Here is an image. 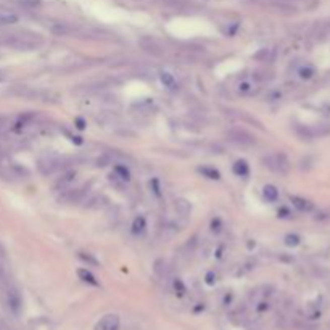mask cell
Segmentation results:
<instances>
[{
  "label": "cell",
  "instance_id": "6da1fadb",
  "mask_svg": "<svg viewBox=\"0 0 330 330\" xmlns=\"http://www.w3.org/2000/svg\"><path fill=\"white\" fill-rule=\"evenodd\" d=\"M2 44L13 50H36L42 45V39L36 34H8L2 39Z\"/></svg>",
  "mask_w": 330,
  "mask_h": 330
},
{
  "label": "cell",
  "instance_id": "7a4b0ae2",
  "mask_svg": "<svg viewBox=\"0 0 330 330\" xmlns=\"http://www.w3.org/2000/svg\"><path fill=\"white\" fill-rule=\"evenodd\" d=\"M262 163H264V166L269 168L271 171L280 172V174H285L288 171V160L284 153H271L268 156H264Z\"/></svg>",
  "mask_w": 330,
  "mask_h": 330
},
{
  "label": "cell",
  "instance_id": "3957f363",
  "mask_svg": "<svg viewBox=\"0 0 330 330\" xmlns=\"http://www.w3.org/2000/svg\"><path fill=\"white\" fill-rule=\"evenodd\" d=\"M121 327V320L118 314H105L98 322L95 324L94 330H119Z\"/></svg>",
  "mask_w": 330,
  "mask_h": 330
},
{
  "label": "cell",
  "instance_id": "277c9868",
  "mask_svg": "<svg viewBox=\"0 0 330 330\" xmlns=\"http://www.w3.org/2000/svg\"><path fill=\"white\" fill-rule=\"evenodd\" d=\"M58 158L53 155H45L42 156V158L39 160V171H40V174H44V176H48V174H52V172L58 168Z\"/></svg>",
  "mask_w": 330,
  "mask_h": 330
},
{
  "label": "cell",
  "instance_id": "5b68a950",
  "mask_svg": "<svg viewBox=\"0 0 330 330\" xmlns=\"http://www.w3.org/2000/svg\"><path fill=\"white\" fill-rule=\"evenodd\" d=\"M7 303H8V308L13 311V314H20L21 306H23V300H21V295L18 290L10 288V290L7 292Z\"/></svg>",
  "mask_w": 330,
  "mask_h": 330
},
{
  "label": "cell",
  "instance_id": "8992f818",
  "mask_svg": "<svg viewBox=\"0 0 330 330\" xmlns=\"http://www.w3.org/2000/svg\"><path fill=\"white\" fill-rule=\"evenodd\" d=\"M229 139H230V142L242 145V147H248L254 144V139L250 134H246L245 130H232L229 134Z\"/></svg>",
  "mask_w": 330,
  "mask_h": 330
},
{
  "label": "cell",
  "instance_id": "52a82bcc",
  "mask_svg": "<svg viewBox=\"0 0 330 330\" xmlns=\"http://www.w3.org/2000/svg\"><path fill=\"white\" fill-rule=\"evenodd\" d=\"M76 176H78L76 169H70V171L63 172L61 177L55 182V190H64L66 187H70L74 180H76Z\"/></svg>",
  "mask_w": 330,
  "mask_h": 330
},
{
  "label": "cell",
  "instance_id": "ba28073f",
  "mask_svg": "<svg viewBox=\"0 0 330 330\" xmlns=\"http://www.w3.org/2000/svg\"><path fill=\"white\" fill-rule=\"evenodd\" d=\"M237 92L240 95H253L256 92V82L253 79H242L237 84Z\"/></svg>",
  "mask_w": 330,
  "mask_h": 330
},
{
  "label": "cell",
  "instance_id": "9c48e42d",
  "mask_svg": "<svg viewBox=\"0 0 330 330\" xmlns=\"http://www.w3.org/2000/svg\"><path fill=\"white\" fill-rule=\"evenodd\" d=\"M140 45H142V48H144L145 52L152 53V55H155V56L163 55V48H161L160 44L156 42V40H153V39H142V40H140Z\"/></svg>",
  "mask_w": 330,
  "mask_h": 330
},
{
  "label": "cell",
  "instance_id": "30bf717a",
  "mask_svg": "<svg viewBox=\"0 0 330 330\" xmlns=\"http://www.w3.org/2000/svg\"><path fill=\"white\" fill-rule=\"evenodd\" d=\"M130 230H132V234L137 235V237L144 235L145 230H147V221H145V218L144 216H136L134 221H132Z\"/></svg>",
  "mask_w": 330,
  "mask_h": 330
},
{
  "label": "cell",
  "instance_id": "8fae6325",
  "mask_svg": "<svg viewBox=\"0 0 330 330\" xmlns=\"http://www.w3.org/2000/svg\"><path fill=\"white\" fill-rule=\"evenodd\" d=\"M20 16L10 10H0V26H10V24L18 23Z\"/></svg>",
  "mask_w": 330,
  "mask_h": 330
},
{
  "label": "cell",
  "instance_id": "7c38bea8",
  "mask_svg": "<svg viewBox=\"0 0 330 330\" xmlns=\"http://www.w3.org/2000/svg\"><path fill=\"white\" fill-rule=\"evenodd\" d=\"M292 203L296 210H300L303 213H309V211H312V208H314V205H312L309 200L301 198V196H292Z\"/></svg>",
  "mask_w": 330,
  "mask_h": 330
},
{
  "label": "cell",
  "instance_id": "4fadbf2b",
  "mask_svg": "<svg viewBox=\"0 0 330 330\" xmlns=\"http://www.w3.org/2000/svg\"><path fill=\"white\" fill-rule=\"evenodd\" d=\"M232 171H234V174H237L238 177H246L250 174V166L245 160H238V161H235Z\"/></svg>",
  "mask_w": 330,
  "mask_h": 330
},
{
  "label": "cell",
  "instance_id": "5bb4252c",
  "mask_svg": "<svg viewBox=\"0 0 330 330\" xmlns=\"http://www.w3.org/2000/svg\"><path fill=\"white\" fill-rule=\"evenodd\" d=\"M296 74H298V78H300V79L308 81V79H311V78L316 74V70L312 68L311 64H300V66H298V70H296Z\"/></svg>",
  "mask_w": 330,
  "mask_h": 330
},
{
  "label": "cell",
  "instance_id": "9a60e30c",
  "mask_svg": "<svg viewBox=\"0 0 330 330\" xmlns=\"http://www.w3.org/2000/svg\"><path fill=\"white\" fill-rule=\"evenodd\" d=\"M262 195L268 202L274 203V202H277V198H279V190H277V187L268 184V185L262 187Z\"/></svg>",
  "mask_w": 330,
  "mask_h": 330
},
{
  "label": "cell",
  "instance_id": "2e32d148",
  "mask_svg": "<svg viewBox=\"0 0 330 330\" xmlns=\"http://www.w3.org/2000/svg\"><path fill=\"white\" fill-rule=\"evenodd\" d=\"M78 276H79V279L82 280V282L90 284V285H94V287H98V280L95 279V276H94L90 271H87V269H79V271H78Z\"/></svg>",
  "mask_w": 330,
  "mask_h": 330
},
{
  "label": "cell",
  "instance_id": "e0dca14e",
  "mask_svg": "<svg viewBox=\"0 0 330 330\" xmlns=\"http://www.w3.org/2000/svg\"><path fill=\"white\" fill-rule=\"evenodd\" d=\"M176 210H177V213L180 214V216H188L190 214V210H192V206H190V203H188L187 200H176Z\"/></svg>",
  "mask_w": 330,
  "mask_h": 330
},
{
  "label": "cell",
  "instance_id": "ac0fdd59",
  "mask_svg": "<svg viewBox=\"0 0 330 330\" xmlns=\"http://www.w3.org/2000/svg\"><path fill=\"white\" fill-rule=\"evenodd\" d=\"M155 271H156V274H158L160 277H168L169 276V266H168V262L164 261V259L156 261Z\"/></svg>",
  "mask_w": 330,
  "mask_h": 330
},
{
  "label": "cell",
  "instance_id": "d6986e66",
  "mask_svg": "<svg viewBox=\"0 0 330 330\" xmlns=\"http://www.w3.org/2000/svg\"><path fill=\"white\" fill-rule=\"evenodd\" d=\"M202 172V174L205 176V177H208V179H213V180H218L219 177H221V174H219V171L218 169H214V168H211V166H203V168H200L198 169Z\"/></svg>",
  "mask_w": 330,
  "mask_h": 330
},
{
  "label": "cell",
  "instance_id": "ffe728a7",
  "mask_svg": "<svg viewBox=\"0 0 330 330\" xmlns=\"http://www.w3.org/2000/svg\"><path fill=\"white\" fill-rule=\"evenodd\" d=\"M160 79H161V82L164 84V87L176 89V86H177V82H176L174 76H172V74H169V73H161V74H160Z\"/></svg>",
  "mask_w": 330,
  "mask_h": 330
},
{
  "label": "cell",
  "instance_id": "44dd1931",
  "mask_svg": "<svg viewBox=\"0 0 330 330\" xmlns=\"http://www.w3.org/2000/svg\"><path fill=\"white\" fill-rule=\"evenodd\" d=\"M114 176H116L118 179H121V180H124V182H127V180L130 179V174H129V169L126 168V166H116L114 168Z\"/></svg>",
  "mask_w": 330,
  "mask_h": 330
},
{
  "label": "cell",
  "instance_id": "7402d4cb",
  "mask_svg": "<svg viewBox=\"0 0 330 330\" xmlns=\"http://www.w3.org/2000/svg\"><path fill=\"white\" fill-rule=\"evenodd\" d=\"M300 242H301L300 235H296V234H288V235H285V245H287V246H298Z\"/></svg>",
  "mask_w": 330,
  "mask_h": 330
},
{
  "label": "cell",
  "instance_id": "603a6c76",
  "mask_svg": "<svg viewBox=\"0 0 330 330\" xmlns=\"http://www.w3.org/2000/svg\"><path fill=\"white\" fill-rule=\"evenodd\" d=\"M174 290H176V293L179 295V296H182V295H185V285L182 284V280L180 279H176L174 280Z\"/></svg>",
  "mask_w": 330,
  "mask_h": 330
},
{
  "label": "cell",
  "instance_id": "cb8c5ba5",
  "mask_svg": "<svg viewBox=\"0 0 330 330\" xmlns=\"http://www.w3.org/2000/svg\"><path fill=\"white\" fill-rule=\"evenodd\" d=\"M18 4L24 8H36L40 4V0H18Z\"/></svg>",
  "mask_w": 330,
  "mask_h": 330
},
{
  "label": "cell",
  "instance_id": "d4e9b609",
  "mask_svg": "<svg viewBox=\"0 0 330 330\" xmlns=\"http://www.w3.org/2000/svg\"><path fill=\"white\" fill-rule=\"evenodd\" d=\"M81 258H82V259H86V261H90V262H92V264H97V261H95L94 258H90V256H86L84 253H81Z\"/></svg>",
  "mask_w": 330,
  "mask_h": 330
}]
</instances>
